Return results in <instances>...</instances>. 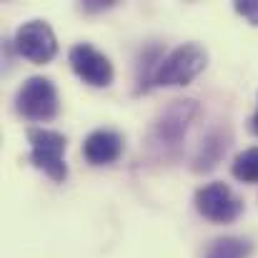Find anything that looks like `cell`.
Here are the masks:
<instances>
[{
    "mask_svg": "<svg viewBox=\"0 0 258 258\" xmlns=\"http://www.w3.org/2000/svg\"><path fill=\"white\" fill-rule=\"evenodd\" d=\"M206 63H208V55L198 43H183V45L173 48L168 55H163V60L153 76V86H188L193 78H198L203 73Z\"/></svg>",
    "mask_w": 258,
    "mask_h": 258,
    "instance_id": "6da1fadb",
    "label": "cell"
},
{
    "mask_svg": "<svg viewBox=\"0 0 258 258\" xmlns=\"http://www.w3.org/2000/svg\"><path fill=\"white\" fill-rule=\"evenodd\" d=\"M28 143H30V163L35 168H40L55 183H63L68 178V163H66L68 141L63 133L50 128H30Z\"/></svg>",
    "mask_w": 258,
    "mask_h": 258,
    "instance_id": "7a4b0ae2",
    "label": "cell"
},
{
    "mask_svg": "<svg viewBox=\"0 0 258 258\" xmlns=\"http://www.w3.org/2000/svg\"><path fill=\"white\" fill-rule=\"evenodd\" d=\"M15 108L28 120H53L60 110L58 90L53 86V81L43 76L28 78L15 95Z\"/></svg>",
    "mask_w": 258,
    "mask_h": 258,
    "instance_id": "3957f363",
    "label": "cell"
},
{
    "mask_svg": "<svg viewBox=\"0 0 258 258\" xmlns=\"http://www.w3.org/2000/svg\"><path fill=\"white\" fill-rule=\"evenodd\" d=\"M196 211L213 223H233L243 213V201L223 180L206 183L196 190Z\"/></svg>",
    "mask_w": 258,
    "mask_h": 258,
    "instance_id": "277c9868",
    "label": "cell"
},
{
    "mask_svg": "<svg viewBox=\"0 0 258 258\" xmlns=\"http://www.w3.org/2000/svg\"><path fill=\"white\" fill-rule=\"evenodd\" d=\"M15 50L30 63H50L58 53V40L45 20H28L15 33Z\"/></svg>",
    "mask_w": 258,
    "mask_h": 258,
    "instance_id": "5b68a950",
    "label": "cell"
},
{
    "mask_svg": "<svg viewBox=\"0 0 258 258\" xmlns=\"http://www.w3.org/2000/svg\"><path fill=\"white\" fill-rule=\"evenodd\" d=\"M68 63L73 73L93 88H108L113 83V63L108 60L105 53L93 48L90 43H76L68 53Z\"/></svg>",
    "mask_w": 258,
    "mask_h": 258,
    "instance_id": "8992f818",
    "label": "cell"
},
{
    "mask_svg": "<svg viewBox=\"0 0 258 258\" xmlns=\"http://www.w3.org/2000/svg\"><path fill=\"white\" fill-rule=\"evenodd\" d=\"M198 113L196 100H173V105L161 115V120L153 128L158 146H178V141L185 136L188 123Z\"/></svg>",
    "mask_w": 258,
    "mask_h": 258,
    "instance_id": "52a82bcc",
    "label": "cell"
},
{
    "mask_svg": "<svg viewBox=\"0 0 258 258\" xmlns=\"http://www.w3.org/2000/svg\"><path fill=\"white\" fill-rule=\"evenodd\" d=\"M123 153V136L110 128H98L83 141V156L90 166H110Z\"/></svg>",
    "mask_w": 258,
    "mask_h": 258,
    "instance_id": "ba28073f",
    "label": "cell"
},
{
    "mask_svg": "<svg viewBox=\"0 0 258 258\" xmlns=\"http://www.w3.org/2000/svg\"><path fill=\"white\" fill-rule=\"evenodd\" d=\"M251 251H253L251 241H246L241 236H223L208 246L203 258H248Z\"/></svg>",
    "mask_w": 258,
    "mask_h": 258,
    "instance_id": "9c48e42d",
    "label": "cell"
},
{
    "mask_svg": "<svg viewBox=\"0 0 258 258\" xmlns=\"http://www.w3.org/2000/svg\"><path fill=\"white\" fill-rule=\"evenodd\" d=\"M223 153H226V141H223V136H221V133H211V136L206 138V143L201 146V153H198V158H196V171H211Z\"/></svg>",
    "mask_w": 258,
    "mask_h": 258,
    "instance_id": "30bf717a",
    "label": "cell"
},
{
    "mask_svg": "<svg viewBox=\"0 0 258 258\" xmlns=\"http://www.w3.org/2000/svg\"><path fill=\"white\" fill-rule=\"evenodd\" d=\"M231 171H233V175H236L241 183H258V146L256 148L241 151V153L233 158Z\"/></svg>",
    "mask_w": 258,
    "mask_h": 258,
    "instance_id": "8fae6325",
    "label": "cell"
},
{
    "mask_svg": "<svg viewBox=\"0 0 258 258\" xmlns=\"http://www.w3.org/2000/svg\"><path fill=\"white\" fill-rule=\"evenodd\" d=\"M233 10L238 15H243L251 25H258V0H236Z\"/></svg>",
    "mask_w": 258,
    "mask_h": 258,
    "instance_id": "7c38bea8",
    "label": "cell"
},
{
    "mask_svg": "<svg viewBox=\"0 0 258 258\" xmlns=\"http://www.w3.org/2000/svg\"><path fill=\"white\" fill-rule=\"evenodd\" d=\"M108 8H113V0H105V3H100V0H88V3H83V10H86V13L108 10Z\"/></svg>",
    "mask_w": 258,
    "mask_h": 258,
    "instance_id": "4fadbf2b",
    "label": "cell"
},
{
    "mask_svg": "<svg viewBox=\"0 0 258 258\" xmlns=\"http://www.w3.org/2000/svg\"><path fill=\"white\" fill-rule=\"evenodd\" d=\"M248 128H251V133L258 136V105H256V113L251 115V123H248Z\"/></svg>",
    "mask_w": 258,
    "mask_h": 258,
    "instance_id": "5bb4252c",
    "label": "cell"
}]
</instances>
